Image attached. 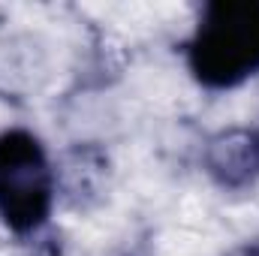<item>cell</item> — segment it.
<instances>
[{
    "mask_svg": "<svg viewBox=\"0 0 259 256\" xmlns=\"http://www.w3.org/2000/svg\"><path fill=\"white\" fill-rule=\"evenodd\" d=\"M187 66L202 88L226 91L259 75V0H217L199 15Z\"/></svg>",
    "mask_w": 259,
    "mask_h": 256,
    "instance_id": "cell-1",
    "label": "cell"
},
{
    "mask_svg": "<svg viewBox=\"0 0 259 256\" xmlns=\"http://www.w3.org/2000/svg\"><path fill=\"white\" fill-rule=\"evenodd\" d=\"M58 196L55 166L30 130L0 133V220L15 235L46 226Z\"/></svg>",
    "mask_w": 259,
    "mask_h": 256,
    "instance_id": "cell-2",
    "label": "cell"
},
{
    "mask_svg": "<svg viewBox=\"0 0 259 256\" xmlns=\"http://www.w3.org/2000/svg\"><path fill=\"white\" fill-rule=\"evenodd\" d=\"M202 166L223 190H247L259 181V133L247 127H226L208 136Z\"/></svg>",
    "mask_w": 259,
    "mask_h": 256,
    "instance_id": "cell-3",
    "label": "cell"
},
{
    "mask_svg": "<svg viewBox=\"0 0 259 256\" xmlns=\"http://www.w3.org/2000/svg\"><path fill=\"white\" fill-rule=\"evenodd\" d=\"M55 178H58V190H64V196L75 208H88L103 196L109 178V160L100 148L78 145L64 157L61 169H55Z\"/></svg>",
    "mask_w": 259,
    "mask_h": 256,
    "instance_id": "cell-4",
    "label": "cell"
},
{
    "mask_svg": "<svg viewBox=\"0 0 259 256\" xmlns=\"http://www.w3.org/2000/svg\"><path fill=\"white\" fill-rule=\"evenodd\" d=\"M226 256H259V244H250V241L247 244H238V247H232Z\"/></svg>",
    "mask_w": 259,
    "mask_h": 256,
    "instance_id": "cell-5",
    "label": "cell"
}]
</instances>
